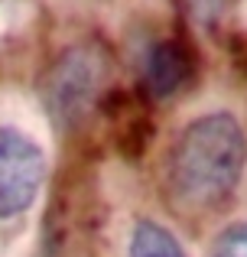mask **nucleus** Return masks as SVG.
Wrapping results in <instances>:
<instances>
[{"label":"nucleus","mask_w":247,"mask_h":257,"mask_svg":"<svg viewBox=\"0 0 247 257\" xmlns=\"http://www.w3.org/2000/svg\"><path fill=\"white\" fill-rule=\"evenodd\" d=\"M208 257H247V221H231L211 241Z\"/></svg>","instance_id":"obj_6"},{"label":"nucleus","mask_w":247,"mask_h":257,"mask_svg":"<svg viewBox=\"0 0 247 257\" xmlns=\"http://www.w3.org/2000/svg\"><path fill=\"white\" fill-rule=\"evenodd\" d=\"M46 173L43 144L20 127H0V221H17L36 205Z\"/></svg>","instance_id":"obj_2"},{"label":"nucleus","mask_w":247,"mask_h":257,"mask_svg":"<svg viewBox=\"0 0 247 257\" xmlns=\"http://www.w3.org/2000/svg\"><path fill=\"white\" fill-rule=\"evenodd\" d=\"M189 75V62H185L182 49L172 43H159L146 52V82L156 94H169Z\"/></svg>","instance_id":"obj_5"},{"label":"nucleus","mask_w":247,"mask_h":257,"mask_svg":"<svg viewBox=\"0 0 247 257\" xmlns=\"http://www.w3.org/2000/svg\"><path fill=\"white\" fill-rule=\"evenodd\" d=\"M101 59L88 49H69L46 78V101L62 127H75L101 91Z\"/></svg>","instance_id":"obj_3"},{"label":"nucleus","mask_w":247,"mask_h":257,"mask_svg":"<svg viewBox=\"0 0 247 257\" xmlns=\"http://www.w3.org/2000/svg\"><path fill=\"white\" fill-rule=\"evenodd\" d=\"M127 257H192L185 244L156 218H137L127 238Z\"/></svg>","instance_id":"obj_4"},{"label":"nucleus","mask_w":247,"mask_h":257,"mask_svg":"<svg viewBox=\"0 0 247 257\" xmlns=\"http://www.w3.org/2000/svg\"><path fill=\"white\" fill-rule=\"evenodd\" d=\"M247 170V134L231 111L195 114L166 153V189L185 212L218 208L237 192Z\"/></svg>","instance_id":"obj_1"}]
</instances>
